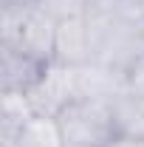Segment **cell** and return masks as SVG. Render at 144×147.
Instances as JSON below:
<instances>
[{
	"label": "cell",
	"instance_id": "6da1fadb",
	"mask_svg": "<svg viewBox=\"0 0 144 147\" xmlns=\"http://www.w3.org/2000/svg\"><path fill=\"white\" fill-rule=\"evenodd\" d=\"M59 20L37 6H6L0 3V48H17L31 59L48 65L57 51Z\"/></svg>",
	"mask_w": 144,
	"mask_h": 147
},
{
	"label": "cell",
	"instance_id": "7a4b0ae2",
	"mask_svg": "<svg viewBox=\"0 0 144 147\" xmlns=\"http://www.w3.org/2000/svg\"><path fill=\"white\" fill-rule=\"evenodd\" d=\"M93 54L90 62H102L113 71L136 74L144 68V26L127 23L122 17H88Z\"/></svg>",
	"mask_w": 144,
	"mask_h": 147
},
{
	"label": "cell",
	"instance_id": "3957f363",
	"mask_svg": "<svg viewBox=\"0 0 144 147\" xmlns=\"http://www.w3.org/2000/svg\"><path fill=\"white\" fill-rule=\"evenodd\" d=\"M57 119L62 127L65 147H108V142L116 136L110 102L76 99Z\"/></svg>",
	"mask_w": 144,
	"mask_h": 147
},
{
	"label": "cell",
	"instance_id": "277c9868",
	"mask_svg": "<svg viewBox=\"0 0 144 147\" xmlns=\"http://www.w3.org/2000/svg\"><path fill=\"white\" fill-rule=\"evenodd\" d=\"M34 113L42 116H59L71 102H76V68L65 62H48L37 82L26 91Z\"/></svg>",
	"mask_w": 144,
	"mask_h": 147
},
{
	"label": "cell",
	"instance_id": "5b68a950",
	"mask_svg": "<svg viewBox=\"0 0 144 147\" xmlns=\"http://www.w3.org/2000/svg\"><path fill=\"white\" fill-rule=\"evenodd\" d=\"M110 108H113L116 133L144 139V68L130 74L127 85L113 96Z\"/></svg>",
	"mask_w": 144,
	"mask_h": 147
},
{
	"label": "cell",
	"instance_id": "8992f818",
	"mask_svg": "<svg viewBox=\"0 0 144 147\" xmlns=\"http://www.w3.org/2000/svg\"><path fill=\"white\" fill-rule=\"evenodd\" d=\"M90 54H93V40H90L88 14L59 20V26H57V51H54L57 62L79 68V65L90 62Z\"/></svg>",
	"mask_w": 144,
	"mask_h": 147
},
{
	"label": "cell",
	"instance_id": "52a82bcc",
	"mask_svg": "<svg viewBox=\"0 0 144 147\" xmlns=\"http://www.w3.org/2000/svg\"><path fill=\"white\" fill-rule=\"evenodd\" d=\"M124 74L113 71L102 62H85L76 68V99H96V102H113V96L127 85Z\"/></svg>",
	"mask_w": 144,
	"mask_h": 147
},
{
	"label": "cell",
	"instance_id": "ba28073f",
	"mask_svg": "<svg viewBox=\"0 0 144 147\" xmlns=\"http://www.w3.org/2000/svg\"><path fill=\"white\" fill-rule=\"evenodd\" d=\"M0 147H65L59 119L34 113L14 136H0Z\"/></svg>",
	"mask_w": 144,
	"mask_h": 147
},
{
	"label": "cell",
	"instance_id": "9c48e42d",
	"mask_svg": "<svg viewBox=\"0 0 144 147\" xmlns=\"http://www.w3.org/2000/svg\"><path fill=\"white\" fill-rule=\"evenodd\" d=\"M45 65L17 48H0V91H28Z\"/></svg>",
	"mask_w": 144,
	"mask_h": 147
},
{
	"label": "cell",
	"instance_id": "30bf717a",
	"mask_svg": "<svg viewBox=\"0 0 144 147\" xmlns=\"http://www.w3.org/2000/svg\"><path fill=\"white\" fill-rule=\"evenodd\" d=\"M31 116L34 108L23 91H0V136H14Z\"/></svg>",
	"mask_w": 144,
	"mask_h": 147
},
{
	"label": "cell",
	"instance_id": "8fae6325",
	"mask_svg": "<svg viewBox=\"0 0 144 147\" xmlns=\"http://www.w3.org/2000/svg\"><path fill=\"white\" fill-rule=\"evenodd\" d=\"M37 9L54 20H68V17H82L85 14V0H34Z\"/></svg>",
	"mask_w": 144,
	"mask_h": 147
},
{
	"label": "cell",
	"instance_id": "7c38bea8",
	"mask_svg": "<svg viewBox=\"0 0 144 147\" xmlns=\"http://www.w3.org/2000/svg\"><path fill=\"white\" fill-rule=\"evenodd\" d=\"M113 17H122V20H127V23L144 26V0H122Z\"/></svg>",
	"mask_w": 144,
	"mask_h": 147
},
{
	"label": "cell",
	"instance_id": "4fadbf2b",
	"mask_svg": "<svg viewBox=\"0 0 144 147\" xmlns=\"http://www.w3.org/2000/svg\"><path fill=\"white\" fill-rule=\"evenodd\" d=\"M122 0H85V14L88 17H113Z\"/></svg>",
	"mask_w": 144,
	"mask_h": 147
},
{
	"label": "cell",
	"instance_id": "5bb4252c",
	"mask_svg": "<svg viewBox=\"0 0 144 147\" xmlns=\"http://www.w3.org/2000/svg\"><path fill=\"white\" fill-rule=\"evenodd\" d=\"M108 147H144V139L141 136H122V133H116L108 142Z\"/></svg>",
	"mask_w": 144,
	"mask_h": 147
}]
</instances>
